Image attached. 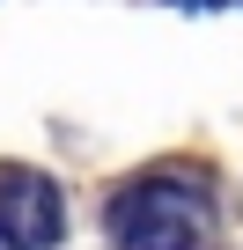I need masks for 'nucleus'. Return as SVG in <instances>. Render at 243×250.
<instances>
[{"label":"nucleus","mask_w":243,"mask_h":250,"mask_svg":"<svg viewBox=\"0 0 243 250\" xmlns=\"http://www.w3.org/2000/svg\"><path fill=\"white\" fill-rule=\"evenodd\" d=\"M110 243L118 250H206L214 243V206H206V184L192 177H140L110 199L103 213Z\"/></svg>","instance_id":"1"},{"label":"nucleus","mask_w":243,"mask_h":250,"mask_svg":"<svg viewBox=\"0 0 243 250\" xmlns=\"http://www.w3.org/2000/svg\"><path fill=\"white\" fill-rule=\"evenodd\" d=\"M66 228L52 177L22 169V162H0V250H52Z\"/></svg>","instance_id":"2"},{"label":"nucleus","mask_w":243,"mask_h":250,"mask_svg":"<svg viewBox=\"0 0 243 250\" xmlns=\"http://www.w3.org/2000/svg\"><path fill=\"white\" fill-rule=\"evenodd\" d=\"M177 8H214V0H177Z\"/></svg>","instance_id":"3"}]
</instances>
